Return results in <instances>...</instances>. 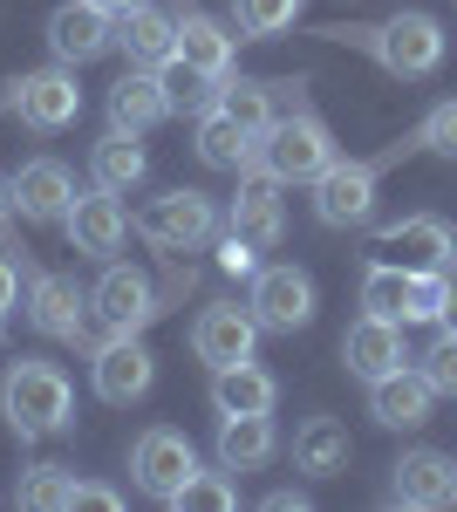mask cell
<instances>
[{
    "mask_svg": "<svg viewBox=\"0 0 457 512\" xmlns=\"http://www.w3.org/2000/svg\"><path fill=\"white\" fill-rule=\"evenodd\" d=\"M417 151V137H403V144H389L382 158H335L307 192H314V219L321 226H335V233H348V226H369V212H376V185L382 171L396 158H410Z\"/></svg>",
    "mask_w": 457,
    "mask_h": 512,
    "instance_id": "4",
    "label": "cell"
},
{
    "mask_svg": "<svg viewBox=\"0 0 457 512\" xmlns=\"http://www.w3.org/2000/svg\"><path fill=\"white\" fill-rule=\"evenodd\" d=\"M198 158L212 164V171H253V130L246 123H232L219 103L212 110H198Z\"/></svg>",
    "mask_w": 457,
    "mask_h": 512,
    "instance_id": "27",
    "label": "cell"
},
{
    "mask_svg": "<svg viewBox=\"0 0 457 512\" xmlns=\"http://www.w3.org/2000/svg\"><path fill=\"white\" fill-rule=\"evenodd\" d=\"M239 506V485H232V472L219 465V472H198L185 478V492H178V512H232Z\"/></svg>",
    "mask_w": 457,
    "mask_h": 512,
    "instance_id": "33",
    "label": "cell"
},
{
    "mask_svg": "<svg viewBox=\"0 0 457 512\" xmlns=\"http://www.w3.org/2000/svg\"><path fill=\"white\" fill-rule=\"evenodd\" d=\"M430 410H437V390H430V376L417 362H403L382 383H369V417L382 431H417V424H430Z\"/></svg>",
    "mask_w": 457,
    "mask_h": 512,
    "instance_id": "19",
    "label": "cell"
},
{
    "mask_svg": "<svg viewBox=\"0 0 457 512\" xmlns=\"http://www.w3.org/2000/svg\"><path fill=\"white\" fill-rule=\"evenodd\" d=\"M28 321L55 342H89V294L69 274H35L28 280Z\"/></svg>",
    "mask_w": 457,
    "mask_h": 512,
    "instance_id": "18",
    "label": "cell"
},
{
    "mask_svg": "<svg viewBox=\"0 0 457 512\" xmlns=\"http://www.w3.org/2000/svg\"><path fill=\"white\" fill-rule=\"evenodd\" d=\"M342 158L335 151V130L314 117V110H280V117L253 137V171H267L273 185H314L328 164Z\"/></svg>",
    "mask_w": 457,
    "mask_h": 512,
    "instance_id": "3",
    "label": "cell"
},
{
    "mask_svg": "<svg viewBox=\"0 0 457 512\" xmlns=\"http://www.w3.org/2000/svg\"><path fill=\"white\" fill-rule=\"evenodd\" d=\"M457 274V267H451ZM451 274H410V315H403V328L410 321H444V301H451Z\"/></svg>",
    "mask_w": 457,
    "mask_h": 512,
    "instance_id": "34",
    "label": "cell"
},
{
    "mask_svg": "<svg viewBox=\"0 0 457 512\" xmlns=\"http://www.w3.org/2000/svg\"><path fill=\"white\" fill-rule=\"evenodd\" d=\"M157 315H164V287H157L144 267L103 260V280L89 287V321H96L103 335H144Z\"/></svg>",
    "mask_w": 457,
    "mask_h": 512,
    "instance_id": "5",
    "label": "cell"
},
{
    "mask_svg": "<svg viewBox=\"0 0 457 512\" xmlns=\"http://www.w3.org/2000/svg\"><path fill=\"white\" fill-rule=\"evenodd\" d=\"M382 246L396 253V267H410V274H451L457 267V233L451 219H437V212H410V219H396V226H382Z\"/></svg>",
    "mask_w": 457,
    "mask_h": 512,
    "instance_id": "14",
    "label": "cell"
},
{
    "mask_svg": "<svg viewBox=\"0 0 457 512\" xmlns=\"http://www.w3.org/2000/svg\"><path fill=\"white\" fill-rule=\"evenodd\" d=\"M362 315H382V321L410 315V267L369 260V267H362Z\"/></svg>",
    "mask_w": 457,
    "mask_h": 512,
    "instance_id": "30",
    "label": "cell"
},
{
    "mask_svg": "<svg viewBox=\"0 0 457 512\" xmlns=\"http://www.w3.org/2000/svg\"><path fill=\"white\" fill-rule=\"evenodd\" d=\"M144 171H151V158H144V144H137V130H116L89 151V178L103 185V192H137L144 185Z\"/></svg>",
    "mask_w": 457,
    "mask_h": 512,
    "instance_id": "26",
    "label": "cell"
},
{
    "mask_svg": "<svg viewBox=\"0 0 457 512\" xmlns=\"http://www.w3.org/2000/svg\"><path fill=\"white\" fill-rule=\"evenodd\" d=\"M89 383L103 403H137V396H151L157 383V355L144 349V335H103L96 349H89Z\"/></svg>",
    "mask_w": 457,
    "mask_h": 512,
    "instance_id": "9",
    "label": "cell"
},
{
    "mask_svg": "<svg viewBox=\"0 0 457 512\" xmlns=\"http://www.w3.org/2000/svg\"><path fill=\"white\" fill-rule=\"evenodd\" d=\"M62 233H69V253H76V260H116V253H123V239H130L123 192H103V185H96V192L69 198Z\"/></svg>",
    "mask_w": 457,
    "mask_h": 512,
    "instance_id": "10",
    "label": "cell"
},
{
    "mask_svg": "<svg viewBox=\"0 0 457 512\" xmlns=\"http://www.w3.org/2000/svg\"><path fill=\"white\" fill-rule=\"evenodd\" d=\"M164 117H171L164 76L130 62V76H116V82H110V123H116V130H151V123H164Z\"/></svg>",
    "mask_w": 457,
    "mask_h": 512,
    "instance_id": "24",
    "label": "cell"
},
{
    "mask_svg": "<svg viewBox=\"0 0 457 512\" xmlns=\"http://www.w3.org/2000/svg\"><path fill=\"white\" fill-rule=\"evenodd\" d=\"M226 226L239 239H253L260 253L267 246H280V233H287V212H280V185H273L267 171H239V198H232Z\"/></svg>",
    "mask_w": 457,
    "mask_h": 512,
    "instance_id": "21",
    "label": "cell"
},
{
    "mask_svg": "<svg viewBox=\"0 0 457 512\" xmlns=\"http://www.w3.org/2000/svg\"><path fill=\"white\" fill-rule=\"evenodd\" d=\"M342 362H348L355 383H382L389 369H403V362H417V355L403 349V321L362 315V321H348V335H342Z\"/></svg>",
    "mask_w": 457,
    "mask_h": 512,
    "instance_id": "16",
    "label": "cell"
},
{
    "mask_svg": "<svg viewBox=\"0 0 457 512\" xmlns=\"http://www.w3.org/2000/svg\"><path fill=\"white\" fill-rule=\"evenodd\" d=\"M7 192H14V212H21L28 226H62V212H69V198H76V178H69L62 158H28L7 178Z\"/></svg>",
    "mask_w": 457,
    "mask_h": 512,
    "instance_id": "15",
    "label": "cell"
},
{
    "mask_svg": "<svg viewBox=\"0 0 457 512\" xmlns=\"http://www.w3.org/2000/svg\"><path fill=\"white\" fill-rule=\"evenodd\" d=\"M280 89L287 82H253V76H226L219 82V110H226L232 123H246L253 137L267 130L273 117H280Z\"/></svg>",
    "mask_w": 457,
    "mask_h": 512,
    "instance_id": "29",
    "label": "cell"
},
{
    "mask_svg": "<svg viewBox=\"0 0 457 512\" xmlns=\"http://www.w3.org/2000/svg\"><path fill=\"white\" fill-rule=\"evenodd\" d=\"M7 117H21L28 130L41 137H55V130H69L82 117V89H76V69H28V76L7 82Z\"/></svg>",
    "mask_w": 457,
    "mask_h": 512,
    "instance_id": "7",
    "label": "cell"
},
{
    "mask_svg": "<svg viewBox=\"0 0 457 512\" xmlns=\"http://www.w3.org/2000/svg\"><path fill=\"white\" fill-rule=\"evenodd\" d=\"M273 403H280V383H273L260 362L212 369V410L219 417H273Z\"/></svg>",
    "mask_w": 457,
    "mask_h": 512,
    "instance_id": "23",
    "label": "cell"
},
{
    "mask_svg": "<svg viewBox=\"0 0 457 512\" xmlns=\"http://www.w3.org/2000/svg\"><path fill=\"white\" fill-rule=\"evenodd\" d=\"M301 21V0H232V35L239 41H273Z\"/></svg>",
    "mask_w": 457,
    "mask_h": 512,
    "instance_id": "31",
    "label": "cell"
},
{
    "mask_svg": "<svg viewBox=\"0 0 457 512\" xmlns=\"http://www.w3.org/2000/svg\"><path fill=\"white\" fill-rule=\"evenodd\" d=\"M76 506H89V512H123V492H110V485H89V478H76Z\"/></svg>",
    "mask_w": 457,
    "mask_h": 512,
    "instance_id": "38",
    "label": "cell"
},
{
    "mask_svg": "<svg viewBox=\"0 0 457 512\" xmlns=\"http://www.w3.org/2000/svg\"><path fill=\"white\" fill-rule=\"evenodd\" d=\"M219 267H226V274H239V280H253V274H260V246H253V239H239L226 226V233H219Z\"/></svg>",
    "mask_w": 457,
    "mask_h": 512,
    "instance_id": "37",
    "label": "cell"
},
{
    "mask_svg": "<svg viewBox=\"0 0 457 512\" xmlns=\"http://www.w3.org/2000/svg\"><path fill=\"white\" fill-rule=\"evenodd\" d=\"M246 308L260 315V328H267V335H301L307 321H314V280H307V267H294V260L260 267V274H253V301H246Z\"/></svg>",
    "mask_w": 457,
    "mask_h": 512,
    "instance_id": "12",
    "label": "cell"
},
{
    "mask_svg": "<svg viewBox=\"0 0 457 512\" xmlns=\"http://www.w3.org/2000/svg\"><path fill=\"white\" fill-rule=\"evenodd\" d=\"M253 342H260V315L239 308V301H212L205 315L191 321V355L205 369H232V362H253Z\"/></svg>",
    "mask_w": 457,
    "mask_h": 512,
    "instance_id": "13",
    "label": "cell"
},
{
    "mask_svg": "<svg viewBox=\"0 0 457 512\" xmlns=\"http://www.w3.org/2000/svg\"><path fill=\"white\" fill-rule=\"evenodd\" d=\"M171 21H178V62H185V69H198V76H212V82H226L239 35H226V28H219L205 7H191V0H178V7H171Z\"/></svg>",
    "mask_w": 457,
    "mask_h": 512,
    "instance_id": "20",
    "label": "cell"
},
{
    "mask_svg": "<svg viewBox=\"0 0 457 512\" xmlns=\"http://www.w3.org/2000/svg\"><path fill=\"white\" fill-rule=\"evenodd\" d=\"M444 335H457V274H451V301H444V321H437Z\"/></svg>",
    "mask_w": 457,
    "mask_h": 512,
    "instance_id": "40",
    "label": "cell"
},
{
    "mask_svg": "<svg viewBox=\"0 0 457 512\" xmlns=\"http://www.w3.org/2000/svg\"><path fill=\"white\" fill-rule=\"evenodd\" d=\"M348 458H355V444H348V431L335 424V417H307L301 431H294V472H307V478H342Z\"/></svg>",
    "mask_w": 457,
    "mask_h": 512,
    "instance_id": "25",
    "label": "cell"
},
{
    "mask_svg": "<svg viewBox=\"0 0 457 512\" xmlns=\"http://www.w3.org/2000/svg\"><path fill=\"white\" fill-rule=\"evenodd\" d=\"M191 472H198V451H191V437L171 431V424H151V431L130 444V478H137V492L157 499V506H178V492H185Z\"/></svg>",
    "mask_w": 457,
    "mask_h": 512,
    "instance_id": "8",
    "label": "cell"
},
{
    "mask_svg": "<svg viewBox=\"0 0 457 512\" xmlns=\"http://www.w3.org/2000/svg\"><path fill=\"white\" fill-rule=\"evenodd\" d=\"M321 35L342 41V48H362L376 69H389V76H403V82L437 76V69H444V48H451L444 21H437V14H423V7L389 14V21H362V28H321Z\"/></svg>",
    "mask_w": 457,
    "mask_h": 512,
    "instance_id": "1",
    "label": "cell"
},
{
    "mask_svg": "<svg viewBox=\"0 0 457 512\" xmlns=\"http://www.w3.org/2000/svg\"><path fill=\"white\" fill-rule=\"evenodd\" d=\"M0 417H7V431L21 437V444L69 431L76 424V390H69L62 362H48V355L7 362V376H0Z\"/></svg>",
    "mask_w": 457,
    "mask_h": 512,
    "instance_id": "2",
    "label": "cell"
},
{
    "mask_svg": "<svg viewBox=\"0 0 457 512\" xmlns=\"http://www.w3.org/2000/svg\"><path fill=\"white\" fill-rule=\"evenodd\" d=\"M14 301H21V267H14V260L0 253V315H7Z\"/></svg>",
    "mask_w": 457,
    "mask_h": 512,
    "instance_id": "39",
    "label": "cell"
},
{
    "mask_svg": "<svg viewBox=\"0 0 457 512\" xmlns=\"http://www.w3.org/2000/svg\"><path fill=\"white\" fill-rule=\"evenodd\" d=\"M116 48L137 62V69H164L171 55H178V21L164 14V7H130V14H116Z\"/></svg>",
    "mask_w": 457,
    "mask_h": 512,
    "instance_id": "22",
    "label": "cell"
},
{
    "mask_svg": "<svg viewBox=\"0 0 457 512\" xmlns=\"http://www.w3.org/2000/svg\"><path fill=\"white\" fill-rule=\"evenodd\" d=\"M48 55L62 62V69H82V62H103L116 48V14H103L96 0H62L55 14H48Z\"/></svg>",
    "mask_w": 457,
    "mask_h": 512,
    "instance_id": "11",
    "label": "cell"
},
{
    "mask_svg": "<svg viewBox=\"0 0 457 512\" xmlns=\"http://www.w3.org/2000/svg\"><path fill=\"white\" fill-rule=\"evenodd\" d=\"M410 137H417V151H430V158H451V164H457V96H451V103H437V110H430V117H423Z\"/></svg>",
    "mask_w": 457,
    "mask_h": 512,
    "instance_id": "35",
    "label": "cell"
},
{
    "mask_svg": "<svg viewBox=\"0 0 457 512\" xmlns=\"http://www.w3.org/2000/svg\"><path fill=\"white\" fill-rule=\"evenodd\" d=\"M103 14H130V7H144V0H96Z\"/></svg>",
    "mask_w": 457,
    "mask_h": 512,
    "instance_id": "41",
    "label": "cell"
},
{
    "mask_svg": "<svg viewBox=\"0 0 457 512\" xmlns=\"http://www.w3.org/2000/svg\"><path fill=\"white\" fill-rule=\"evenodd\" d=\"M389 492H396V506H417V512L457 506V458H444V451L417 444V451H403V458H396Z\"/></svg>",
    "mask_w": 457,
    "mask_h": 512,
    "instance_id": "17",
    "label": "cell"
},
{
    "mask_svg": "<svg viewBox=\"0 0 457 512\" xmlns=\"http://www.w3.org/2000/svg\"><path fill=\"white\" fill-rule=\"evenodd\" d=\"M21 506L28 512H69L76 506V472L69 465H28L21 472Z\"/></svg>",
    "mask_w": 457,
    "mask_h": 512,
    "instance_id": "32",
    "label": "cell"
},
{
    "mask_svg": "<svg viewBox=\"0 0 457 512\" xmlns=\"http://www.w3.org/2000/svg\"><path fill=\"white\" fill-rule=\"evenodd\" d=\"M7 219H14V192L0 185V226H7Z\"/></svg>",
    "mask_w": 457,
    "mask_h": 512,
    "instance_id": "42",
    "label": "cell"
},
{
    "mask_svg": "<svg viewBox=\"0 0 457 512\" xmlns=\"http://www.w3.org/2000/svg\"><path fill=\"white\" fill-rule=\"evenodd\" d=\"M280 437H273V417H219V465L226 472H260Z\"/></svg>",
    "mask_w": 457,
    "mask_h": 512,
    "instance_id": "28",
    "label": "cell"
},
{
    "mask_svg": "<svg viewBox=\"0 0 457 512\" xmlns=\"http://www.w3.org/2000/svg\"><path fill=\"white\" fill-rule=\"evenodd\" d=\"M417 369L430 376V390H437V396H457V335H437V342L417 355Z\"/></svg>",
    "mask_w": 457,
    "mask_h": 512,
    "instance_id": "36",
    "label": "cell"
},
{
    "mask_svg": "<svg viewBox=\"0 0 457 512\" xmlns=\"http://www.w3.org/2000/svg\"><path fill=\"white\" fill-rule=\"evenodd\" d=\"M137 233L151 239L157 253H198V246H212L219 239V205L205 192H157L144 212H137Z\"/></svg>",
    "mask_w": 457,
    "mask_h": 512,
    "instance_id": "6",
    "label": "cell"
}]
</instances>
